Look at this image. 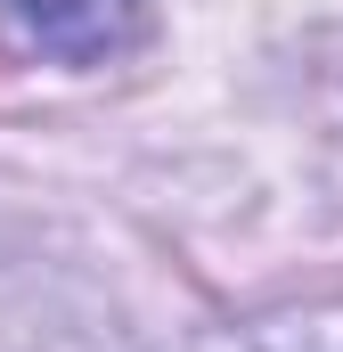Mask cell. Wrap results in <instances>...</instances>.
Masks as SVG:
<instances>
[{
	"instance_id": "obj_1",
	"label": "cell",
	"mask_w": 343,
	"mask_h": 352,
	"mask_svg": "<svg viewBox=\"0 0 343 352\" xmlns=\"http://www.w3.org/2000/svg\"><path fill=\"white\" fill-rule=\"evenodd\" d=\"M147 0H0V33L49 66H106L139 41Z\"/></svg>"
},
{
	"instance_id": "obj_2",
	"label": "cell",
	"mask_w": 343,
	"mask_h": 352,
	"mask_svg": "<svg viewBox=\"0 0 343 352\" xmlns=\"http://www.w3.org/2000/svg\"><path fill=\"white\" fill-rule=\"evenodd\" d=\"M213 352H286V344H213Z\"/></svg>"
}]
</instances>
